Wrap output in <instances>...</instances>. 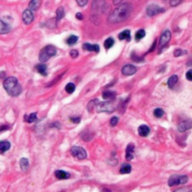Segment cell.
<instances>
[{"label": "cell", "mask_w": 192, "mask_h": 192, "mask_svg": "<svg viewBox=\"0 0 192 192\" xmlns=\"http://www.w3.org/2000/svg\"><path fill=\"white\" fill-rule=\"evenodd\" d=\"M132 11V5L129 2L123 3L110 14L108 22L110 23H119L125 21L129 18Z\"/></svg>", "instance_id": "6da1fadb"}, {"label": "cell", "mask_w": 192, "mask_h": 192, "mask_svg": "<svg viewBox=\"0 0 192 192\" xmlns=\"http://www.w3.org/2000/svg\"><path fill=\"white\" fill-rule=\"evenodd\" d=\"M3 87L11 96H18L22 92V87L15 77H8L3 82Z\"/></svg>", "instance_id": "7a4b0ae2"}, {"label": "cell", "mask_w": 192, "mask_h": 192, "mask_svg": "<svg viewBox=\"0 0 192 192\" xmlns=\"http://www.w3.org/2000/svg\"><path fill=\"white\" fill-rule=\"evenodd\" d=\"M116 109V104L113 100H111L99 103L96 107V111L97 113H110L114 112Z\"/></svg>", "instance_id": "3957f363"}, {"label": "cell", "mask_w": 192, "mask_h": 192, "mask_svg": "<svg viewBox=\"0 0 192 192\" xmlns=\"http://www.w3.org/2000/svg\"><path fill=\"white\" fill-rule=\"evenodd\" d=\"M57 54V49L53 45H48L44 47L39 54V60L41 62H45L51 57Z\"/></svg>", "instance_id": "277c9868"}, {"label": "cell", "mask_w": 192, "mask_h": 192, "mask_svg": "<svg viewBox=\"0 0 192 192\" xmlns=\"http://www.w3.org/2000/svg\"><path fill=\"white\" fill-rule=\"evenodd\" d=\"M188 181V177L185 175H177L175 174L171 176L168 180L169 186H175V185H183L187 183Z\"/></svg>", "instance_id": "5b68a950"}, {"label": "cell", "mask_w": 192, "mask_h": 192, "mask_svg": "<svg viewBox=\"0 0 192 192\" xmlns=\"http://www.w3.org/2000/svg\"><path fill=\"white\" fill-rule=\"evenodd\" d=\"M71 154L80 160H83L87 157L86 152L84 150V149L79 146H73L71 149Z\"/></svg>", "instance_id": "8992f818"}, {"label": "cell", "mask_w": 192, "mask_h": 192, "mask_svg": "<svg viewBox=\"0 0 192 192\" xmlns=\"http://www.w3.org/2000/svg\"><path fill=\"white\" fill-rule=\"evenodd\" d=\"M164 11V8L159 7L157 5H150L146 8V14L149 17H153L160 13H163Z\"/></svg>", "instance_id": "52a82bcc"}, {"label": "cell", "mask_w": 192, "mask_h": 192, "mask_svg": "<svg viewBox=\"0 0 192 192\" xmlns=\"http://www.w3.org/2000/svg\"><path fill=\"white\" fill-rule=\"evenodd\" d=\"M23 23L26 25H29L34 20V15L30 9H26L23 11V15H22Z\"/></svg>", "instance_id": "ba28073f"}, {"label": "cell", "mask_w": 192, "mask_h": 192, "mask_svg": "<svg viewBox=\"0 0 192 192\" xmlns=\"http://www.w3.org/2000/svg\"><path fill=\"white\" fill-rule=\"evenodd\" d=\"M171 38V32L169 30H166L162 33L161 36L160 38V41H159V45H160V47H163L164 46L167 44L168 42L170 41Z\"/></svg>", "instance_id": "9c48e42d"}, {"label": "cell", "mask_w": 192, "mask_h": 192, "mask_svg": "<svg viewBox=\"0 0 192 192\" xmlns=\"http://www.w3.org/2000/svg\"><path fill=\"white\" fill-rule=\"evenodd\" d=\"M137 72V68L132 65H126L122 69V73L125 76H131Z\"/></svg>", "instance_id": "30bf717a"}, {"label": "cell", "mask_w": 192, "mask_h": 192, "mask_svg": "<svg viewBox=\"0 0 192 192\" xmlns=\"http://www.w3.org/2000/svg\"><path fill=\"white\" fill-rule=\"evenodd\" d=\"M134 152H135V146L132 143L128 145L126 148V154H125V159L129 161L132 160L134 158Z\"/></svg>", "instance_id": "8fae6325"}, {"label": "cell", "mask_w": 192, "mask_h": 192, "mask_svg": "<svg viewBox=\"0 0 192 192\" xmlns=\"http://www.w3.org/2000/svg\"><path fill=\"white\" fill-rule=\"evenodd\" d=\"M192 128V122L190 121H184L179 123V126H178V129L180 132H185V131L188 130V129Z\"/></svg>", "instance_id": "7c38bea8"}, {"label": "cell", "mask_w": 192, "mask_h": 192, "mask_svg": "<svg viewBox=\"0 0 192 192\" xmlns=\"http://www.w3.org/2000/svg\"><path fill=\"white\" fill-rule=\"evenodd\" d=\"M138 133L141 137H147L150 133V129L146 125H141L138 128Z\"/></svg>", "instance_id": "4fadbf2b"}, {"label": "cell", "mask_w": 192, "mask_h": 192, "mask_svg": "<svg viewBox=\"0 0 192 192\" xmlns=\"http://www.w3.org/2000/svg\"><path fill=\"white\" fill-rule=\"evenodd\" d=\"M83 48L85 50L94 51L96 53H98L100 51V47L98 44H90L89 43H86L83 45Z\"/></svg>", "instance_id": "5bb4252c"}, {"label": "cell", "mask_w": 192, "mask_h": 192, "mask_svg": "<svg viewBox=\"0 0 192 192\" xmlns=\"http://www.w3.org/2000/svg\"><path fill=\"white\" fill-rule=\"evenodd\" d=\"M100 101L98 98H95V99L91 100L87 104V110H88L89 113H93V111L94 110V109L98 106V104H99Z\"/></svg>", "instance_id": "9a60e30c"}, {"label": "cell", "mask_w": 192, "mask_h": 192, "mask_svg": "<svg viewBox=\"0 0 192 192\" xmlns=\"http://www.w3.org/2000/svg\"><path fill=\"white\" fill-rule=\"evenodd\" d=\"M11 148V143L6 140H2L0 142V154H3L7 152Z\"/></svg>", "instance_id": "2e32d148"}, {"label": "cell", "mask_w": 192, "mask_h": 192, "mask_svg": "<svg viewBox=\"0 0 192 192\" xmlns=\"http://www.w3.org/2000/svg\"><path fill=\"white\" fill-rule=\"evenodd\" d=\"M20 166L22 171H24V172L27 171L29 168V160L27 158H22L20 161Z\"/></svg>", "instance_id": "e0dca14e"}, {"label": "cell", "mask_w": 192, "mask_h": 192, "mask_svg": "<svg viewBox=\"0 0 192 192\" xmlns=\"http://www.w3.org/2000/svg\"><path fill=\"white\" fill-rule=\"evenodd\" d=\"M119 39L121 41L126 40L127 41H129L131 40V32L129 29L123 31L119 35Z\"/></svg>", "instance_id": "ac0fdd59"}, {"label": "cell", "mask_w": 192, "mask_h": 192, "mask_svg": "<svg viewBox=\"0 0 192 192\" xmlns=\"http://www.w3.org/2000/svg\"><path fill=\"white\" fill-rule=\"evenodd\" d=\"M55 176L58 179H67L70 177V173L63 171H57L55 172Z\"/></svg>", "instance_id": "d6986e66"}, {"label": "cell", "mask_w": 192, "mask_h": 192, "mask_svg": "<svg viewBox=\"0 0 192 192\" xmlns=\"http://www.w3.org/2000/svg\"><path fill=\"white\" fill-rule=\"evenodd\" d=\"M11 30V27L8 24L0 20V34L8 33Z\"/></svg>", "instance_id": "ffe728a7"}, {"label": "cell", "mask_w": 192, "mask_h": 192, "mask_svg": "<svg viewBox=\"0 0 192 192\" xmlns=\"http://www.w3.org/2000/svg\"><path fill=\"white\" fill-rule=\"evenodd\" d=\"M131 171H132V166L128 163L123 164L119 170V173L121 174H128V173H130Z\"/></svg>", "instance_id": "44dd1931"}, {"label": "cell", "mask_w": 192, "mask_h": 192, "mask_svg": "<svg viewBox=\"0 0 192 192\" xmlns=\"http://www.w3.org/2000/svg\"><path fill=\"white\" fill-rule=\"evenodd\" d=\"M35 68L38 71V72L40 74L43 76L47 75V65L44 64H38L35 66Z\"/></svg>", "instance_id": "7402d4cb"}, {"label": "cell", "mask_w": 192, "mask_h": 192, "mask_svg": "<svg viewBox=\"0 0 192 192\" xmlns=\"http://www.w3.org/2000/svg\"><path fill=\"white\" fill-rule=\"evenodd\" d=\"M41 0H31L29 3V7L31 11H36L40 7Z\"/></svg>", "instance_id": "603a6c76"}, {"label": "cell", "mask_w": 192, "mask_h": 192, "mask_svg": "<svg viewBox=\"0 0 192 192\" xmlns=\"http://www.w3.org/2000/svg\"><path fill=\"white\" fill-rule=\"evenodd\" d=\"M178 80H179V77H178L177 75H173L168 79V85L170 89L173 88V86H174L176 85V83L178 82Z\"/></svg>", "instance_id": "cb8c5ba5"}, {"label": "cell", "mask_w": 192, "mask_h": 192, "mask_svg": "<svg viewBox=\"0 0 192 192\" xmlns=\"http://www.w3.org/2000/svg\"><path fill=\"white\" fill-rule=\"evenodd\" d=\"M24 120L29 123L34 122H35L37 120V113H32L29 116L26 115L24 116Z\"/></svg>", "instance_id": "d4e9b609"}, {"label": "cell", "mask_w": 192, "mask_h": 192, "mask_svg": "<svg viewBox=\"0 0 192 192\" xmlns=\"http://www.w3.org/2000/svg\"><path fill=\"white\" fill-rule=\"evenodd\" d=\"M116 96V93L115 92L112 91H105L103 93L102 97L104 99H114Z\"/></svg>", "instance_id": "484cf974"}, {"label": "cell", "mask_w": 192, "mask_h": 192, "mask_svg": "<svg viewBox=\"0 0 192 192\" xmlns=\"http://www.w3.org/2000/svg\"><path fill=\"white\" fill-rule=\"evenodd\" d=\"M64 17H65V10H64L63 7L60 6L57 10V20L59 21V20H62Z\"/></svg>", "instance_id": "4316f807"}, {"label": "cell", "mask_w": 192, "mask_h": 192, "mask_svg": "<svg viewBox=\"0 0 192 192\" xmlns=\"http://www.w3.org/2000/svg\"><path fill=\"white\" fill-rule=\"evenodd\" d=\"M78 41V37L76 36V35H71V36L68 37L66 40V43L67 44L69 45V46H72V45H74L77 41Z\"/></svg>", "instance_id": "83f0119b"}, {"label": "cell", "mask_w": 192, "mask_h": 192, "mask_svg": "<svg viewBox=\"0 0 192 192\" xmlns=\"http://www.w3.org/2000/svg\"><path fill=\"white\" fill-rule=\"evenodd\" d=\"M114 44V40H113V38H108L106 39L104 41V48H106L107 50L110 49L113 46Z\"/></svg>", "instance_id": "f1b7e54d"}, {"label": "cell", "mask_w": 192, "mask_h": 192, "mask_svg": "<svg viewBox=\"0 0 192 192\" xmlns=\"http://www.w3.org/2000/svg\"><path fill=\"white\" fill-rule=\"evenodd\" d=\"M145 35H146V32H145V31L143 30V29H140V30H138L137 32H136L135 40L137 41H140L141 39L144 38Z\"/></svg>", "instance_id": "f546056e"}, {"label": "cell", "mask_w": 192, "mask_h": 192, "mask_svg": "<svg viewBox=\"0 0 192 192\" xmlns=\"http://www.w3.org/2000/svg\"><path fill=\"white\" fill-rule=\"evenodd\" d=\"M65 89L68 94H72L74 92V90H75V85L73 83H68L66 85Z\"/></svg>", "instance_id": "4dcf8cb0"}, {"label": "cell", "mask_w": 192, "mask_h": 192, "mask_svg": "<svg viewBox=\"0 0 192 192\" xmlns=\"http://www.w3.org/2000/svg\"><path fill=\"white\" fill-rule=\"evenodd\" d=\"M164 114V110L162 109L156 108L154 110V116L156 118H161V117L163 116Z\"/></svg>", "instance_id": "1f68e13d"}, {"label": "cell", "mask_w": 192, "mask_h": 192, "mask_svg": "<svg viewBox=\"0 0 192 192\" xmlns=\"http://www.w3.org/2000/svg\"><path fill=\"white\" fill-rule=\"evenodd\" d=\"M185 54H187V51L183 50L182 49H177L174 51V57H182V56L185 55Z\"/></svg>", "instance_id": "d6a6232c"}, {"label": "cell", "mask_w": 192, "mask_h": 192, "mask_svg": "<svg viewBox=\"0 0 192 192\" xmlns=\"http://www.w3.org/2000/svg\"><path fill=\"white\" fill-rule=\"evenodd\" d=\"M118 122H119V118L118 117L114 116L113 117V118H111V119H110V126H112V127H115V126L118 124Z\"/></svg>", "instance_id": "836d02e7"}, {"label": "cell", "mask_w": 192, "mask_h": 192, "mask_svg": "<svg viewBox=\"0 0 192 192\" xmlns=\"http://www.w3.org/2000/svg\"><path fill=\"white\" fill-rule=\"evenodd\" d=\"M183 0H171L170 1V5L172 7H176V6L179 5Z\"/></svg>", "instance_id": "e575fe53"}, {"label": "cell", "mask_w": 192, "mask_h": 192, "mask_svg": "<svg viewBox=\"0 0 192 192\" xmlns=\"http://www.w3.org/2000/svg\"><path fill=\"white\" fill-rule=\"evenodd\" d=\"M76 2H77V4L80 6H81V7H83V6H85L88 3V0H76Z\"/></svg>", "instance_id": "d590c367"}, {"label": "cell", "mask_w": 192, "mask_h": 192, "mask_svg": "<svg viewBox=\"0 0 192 192\" xmlns=\"http://www.w3.org/2000/svg\"><path fill=\"white\" fill-rule=\"evenodd\" d=\"M78 55H79V53H78L77 50H71V52H70V56H71L72 58H77L78 57Z\"/></svg>", "instance_id": "8d00e7d4"}, {"label": "cell", "mask_w": 192, "mask_h": 192, "mask_svg": "<svg viewBox=\"0 0 192 192\" xmlns=\"http://www.w3.org/2000/svg\"><path fill=\"white\" fill-rule=\"evenodd\" d=\"M191 188H179V189L176 190L173 192H190L191 191Z\"/></svg>", "instance_id": "74e56055"}, {"label": "cell", "mask_w": 192, "mask_h": 192, "mask_svg": "<svg viewBox=\"0 0 192 192\" xmlns=\"http://www.w3.org/2000/svg\"><path fill=\"white\" fill-rule=\"evenodd\" d=\"M186 78L188 80H190V81H192V69L189 70V71H187L186 73Z\"/></svg>", "instance_id": "f35d334b"}, {"label": "cell", "mask_w": 192, "mask_h": 192, "mask_svg": "<svg viewBox=\"0 0 192 192\" xmlns=\"http://www.w3.org/2000/svg\"><path fill=\"white\" fill-rule=\"evenodd\" d=\"M132 59H133L134 61H135V62H141L142 61V59L140 57H137V55H136V54H132Z\"/></svg>", "instance_id": "ab89813d"}, {"label": "cell", "mask_w": 192, "mask_h": 192, "mask_svg": "<svg viewBox=\"0 0 192 192\" xmlns=\"http://www.w3.org/2000/svg\"><path fill=\"white\" fill-rule=\"evenodd\" d=\"M71 121L74 123H79L80 122V117H72L71 118Z\"/></svg>", "instance_id": "60d3db41"}, {"label": "cell", "mask_w": 192, "mask_h": 192, "mask_svg": "<svg viewBox=\"0 0 192 192\" xmlns=\"http://www.w3.org/2000/svg\"><path fill=\"white\" fill-rule=\"evenodd\" d=\"M9 129V127L8 125H2L0 126V132H3V131H6Z\"/></svg>", "instance_id": "b9f144b4"}, {"label": "cell", "mask_w": 192, "mask_h": 192, "mask_svg": "<svg viewBox=\"0 0 192 192\" xmlns=\"http://www.w3.org/2000/svg\"><path fill=\"white\" fill-rule=\"evenodd\" d=\"M76 18H77L78 20H83V16L82 14L80 13V12H78V13L76 14Z\"/></svg>", "instance_id": "7bdbcfd3"}, {"label": "cell", "mask_w": 192, "mask_h": 192, "mask_svg": "<svg viewBox=\"0 0 192 192\" xmlns=\"http://www.w3.org/2000/svg\"><path fill=\"white\" fill-rule=\"evenodd\" d=\"M122 1L123 0H113V3L114 5H119L121 4Z\"/></svg>", "instance_id": "ee69618b"}, {"label": "cell", "mask_w": 192, "mask_h": 192, "mask_svg": "<svg viewBox=\"0 0 192 192\" xmlns=\"http://www.w3.org/2000/svg\"><path fill=\"white\" fill-rule=\"evenodd\" d=\"M155 47H156V41H155L154 44L152 45V47H151L150 50H149V52H152V51L155 50Z\"/></svg>", "instance_id": "f6af8a7d"}]
</instances>
